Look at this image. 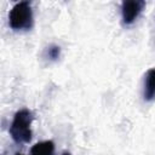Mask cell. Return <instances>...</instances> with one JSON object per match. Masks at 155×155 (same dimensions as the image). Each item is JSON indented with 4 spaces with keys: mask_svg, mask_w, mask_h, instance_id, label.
I'll list each match as a JSON object with an SVG mask.
<instances>
[{
    "mask_svg": "<svg viewBox=\"0 0 155 155\" xmlns=\"http://www.w3.org/2000/svg\"><path fill=\"white\" fill-rule=\"evenodd\" d=\"M31 122H33V113L31 110L23 108L19 109L10 125V136L17 144L29 143L31 140Z\"/></svg>",
    "mask_w": 155,
    "mask_h": 155,
    "instance_id": "obj_1",
    "label": "cell"
},
{
    "mask_svg": "<svg viewBox=\"0 0 155 155\" xmlns=\"http://www.w3.org/2000/svg\"><path fill=\"white\" fill-rule=\"evenodd\" d=\"M33 10L29 1L16 2L8 12V24L15 31L29 30L33 27Z\"/></svg>",
    "mask_w": 155,
    "mask_h": 155,
    "instance_id": "obj_2",
    "label": "cell"
},
{
    "mask_svg": "<svg viewBox=\"0 0 155 155\" xmlns=\"http://www.w3.org/2000/svg\"><path fill=\"white\" fill-rule=\"evenodd\" d=\"M145 6V2L143 0H125L121 4V17L122 23L126 25L132 24L140 12L143 11Z\"/></svg>",
    "mask_w": 155,
    "mask_h": 155,
    "instance_id": "obj_3",
    "label": "cell"
},
{
    "mask_svg": "<svg viewBox=\"0 0 155 155\" xmlns=\"http://www.w3.org/2000/svg\"><path fill=\"white\" fill-rule=\"evenodd\" d=\"M143 97L147 102H153L155 99V68L149 69L144 75Z\"/></svg>",
    "mask_w": 155,
    "mask_h": 155,
    "instance_id": "obj_4",
    "label": "cell"
},
{
    "mask_svg": "<svg viewBox=\"0 0 155 155\" xmlns=\"http://www.w3.org/2000/svg\"><path fill=\"white\" fill-rule=\"evenodd\" d=\"M54 143L52 140H42L34 144L30 149V155H53Z\"/></svg>",
    "mask_w": 155,
    "mask_h": 155,
    "instance_id": "obj_5",
    "label": "cell"
},
{
    "mask_svg": "<svg viewBox=\"0 0 155 155\" xmlns=\"http://www.w3.org/2000/svg\"><path fill=\"white\" fill-rule=\"evenodd\" d=\"M46 56L51 61H57L61 56V47L57 45H50L46 50Z\"/></svg>",
    "mask_w": 155,
    "mask_h": 155,
    "instance_id": "obj_6",
    "label": "cell"
},
{
    "mask_svg": "<svg viewBox=\"0 0 155 155\" xmlns=\"http://www.w3.org/2000/svg\"><path fill=\"white\" fill-rule=\"evenodd\" d=\"M62 155H71V154H70V153H69V151H64V153H63V154H62Z\"/></svg>",
    "mask_w": 155,
    "mask_h": 155,
    "instance_id": "obj_7",
    "label": "cell"
},
{
    "mask_svg": "<svg viewBox=\"0 0 155 155\" xmlns=\"http://www.w3.org/2000/svg\"><path fill=\"white\" fill-rule=\"evenodd\" d=\"M15 155H24V154H19V153H17V154H15Z\"/></svg>",
    "mask_w": 155,
    "mask_h": 155,
    "instance_id": "obj_8",
    "label": "cell"
}]
</instances>
